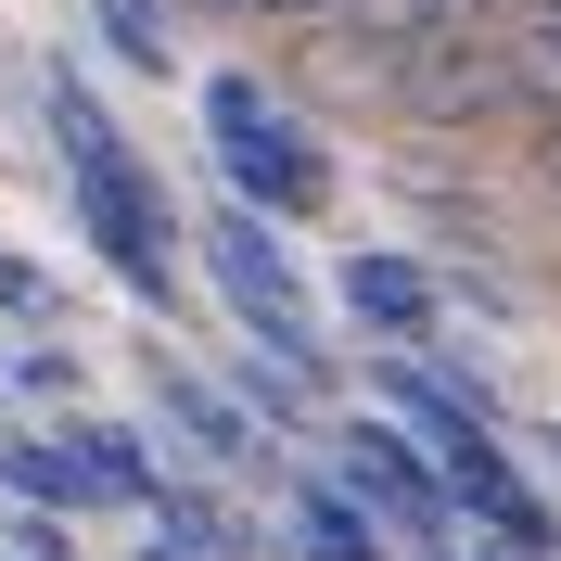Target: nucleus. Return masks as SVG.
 <instances>
[{"mask_svg":"<svg viewBox=\"0 0 561 561\" xmlns=\"http://www.w3.org/2000/svg\"><path fill=\"white\" fill-rule=\"evenodd\" d=\"M51 140H65V192H77V230L103 243V268L128 280L140 307H167L179 294V217H167V192H153V167L115 140V115L90 103L77 77H51Z\"/></svg>","mask_w":561,"mask_h":561,"instance_id":"obj_1","label":"nucleus"},{"mask_svg":"<svg viewBox=\"0 0 561 561\" xmlns=\"http://www.w3.org/2000/svg\"><path fill=\"white\" fill-rule=\"evenodd\" d=\"M205 128H217V167H230L243 217H319L332 205V153H319L255 77H205Z\"/></svg>","mask_w":561,"mask_h":561,"instance_id":"obj_2","label":"nucleus"},{"mask_svg":"<svg viewBox=\"0 0 561 561\" xmlns=\"http://www.w3.org/2000/svg\"><path fill=\"white\" fill-rule=\"evenodd\" d=\"M205 268H217V294H230V319L255 332V357H280L294 383H332V357H319V319H307V280H294V255H280V230L268 217H205Z\"/></svg>","mask_w":561,"mask_h":561,"instance_id":"obj_3","label":"nucleus"},{"mask_svg":"<svg viewBox=\"0 0 561 561\" xmlns=\"http://www.w3.org/2000/svg\"><path fill=\"white\" fill-rule=\"evenodd\" d=\"M345 497H357V511H370L383 536H409L421 561H447V549H459L447 485H434V459H421L396 421H345Z\"/></svg>","mask_w":561,"mask_h":561,"instance_id":"obj_4","label":"nucleus"},{"mask_svg":"<svg viewBox=\"0 0 561 561\" xmlns=\"http://www.w3.org/2000/svg\"><path fill=\"white\" fill-rule=\"evenodd\" d=\"M383 103L409 115V128H485V115H524L511 103V77H497V38H421V51H396Z\"/></svg>","mask_w":561,"mask_h":561,"instance_id":"obj_5","label":"nucleus"},{"mask_svg":"<svg viewBox=\"0 0 561 561\" xmlns=\"http://www.w3.org/2000/svg\"><path fill=\"white\" fill-rule=\"evenodd\" d=\"M434 485H447V511H472V524H485L511 561H549V549H561L549 497H536L524 472H511V447H497V434H459V447L434 459Z\"/></svg>","mask_w":561,"mask_h":561,"instance_id":"obj_6","label":"nucleus"},{"mask_svg":"<svg viewBox=\"0 0 561 561\" xmlns=\"http://www.w3.org/2000/svg\"><path fill=\"white\" fill-rule=\"evenodd\" d=\"M332 294H345V319H357L383 357H421V345H434V307H447L421 255H370V243L345 255V280H332Z\"/></svg>","mask_w":561,"mask_h":561,"instance_id":"obj_7","label":"nucleus"},{"mask_svg":"<svg viewBox=\"0 0 561 561\" xmlns=\"http://www.w3.org/2000/svg\"><path fill=\"white\" fill-rule=\"evenodd\" d=\"M485 38H497V77H511L524 128H561V0H497Z\"/></svg>","mask_w":561,"mask_h":561,"instance_id":"obj_8","label":"nucleus"},{"mask_svg":"<svg viewBox=\"0 0 561 561\" xmlns=\"http://www.w3.org/2000/svg\"><path fill=\"white\" fill-rule=\"evenodd\" d=\"M370 383H383V396H396V409H409V421H421V447H434V459H447V447H459V434H485V396H459V383H447V370H421V357H383V370H370Z\"/></svg>","mask_w":561,"mask_h":561,"instance_id":"obj_9","label":"nucleus"},{"mask_svg":"<svg viewBox=\"0 0 561 561\" xmlns=\"http://www.w3.org/2000/svg\"><path fill=\"white\" fill-rule=\"evenodd\" d=\"M65 459H77V497H128V511H153V497H167V485H153V459H140L115 421H77Z\"/></svg>","mask_w":561,"mask_h":561,"instance_id":"obj_10","label":"nucleus"},{"mask_svg":"<svg viewBox=\"0 0 561 561\" xmlns=\"http://www.w3.org/2000/svg\"><path fill=\"white\" fill-rule=\"evenodd\" d=\"M294 549H307V561H383V524H370L345 485H307V497H294Z\"/></svg>","mask_w":561,"mask_h":561,"instance_id":"obj_11","label":"nucleus"},{"mask_svg":"<svg viewBox=\"0 0 561 561\" xmlns=\"http://www.w3.org/2000/svg\"><path fill=\"white\" fill-rule=\"evenodd\" d=\"M153 396H167V421H179V434H192L205 459H255V421L230 409L217 383H192V370H153Z\"/></svg>","mask_w":561,"mask_h":561,"instance_id":"obj_12","label":"nucleus"},{"mask_svg":"<svg viewBox=\"0 0 561 561\" xmlns=\"http://www.w3.org/2000/svg\"><path fill=\"white\" fill-rule=\"evenodd\" d=\"M90 13H103V38L128 51L140 77H167V65H179V26H167V0H90Z\"/></svg>","mask_w":561,"mask_h":561,"instance_id":"obj_13","label":"nucleus"},{"mask_svg":"<svg viewBox=\"0 0 561 561\" xmlns=\"http://www.w3.org/2000/svg\"><path fill=\"white\" fill-rule=\"evenodd\" d=\"M0 472H13V497H38V511H90V497H77V459H65V434H38V447H13Z\"/></svg>","mask_w":561,"mask_h":561,"instance_id":"obj_14","label":"nucleus"},{"mask_svg":"<svg viewBox=\"0 0 561 561\" xmlns=\"http://www.w3.org/2000/svg\"><path fill=\"white\" fill-rule=\"evenodd\" d=\"M0 319H51V268H26V255H0Z\"/></svg>","mask_w":561,"mask_h":561,"instance_id":"obj_15","label":"nucleus"},{"mask_svg":"<svg viewBox=\"0 0 561 561\" xmlns=\"http://www.w3.org/2000/svg\"><path fill=\"white\" fill-rule=\"evenodd\" d=\"M13 549H26V561H65V549H77V536H65V524H51V511H26V524H13Z\"/></svg>","mask_w":561,"mask_h":561,"instance_id":"obj_16","label":"nucleus"}]
</instances>
